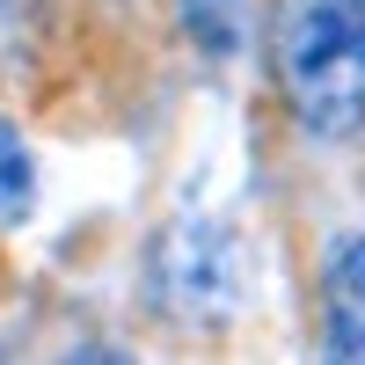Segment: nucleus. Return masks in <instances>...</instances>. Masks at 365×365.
I'll return each instance as SVG.
<instances>
[{
  "mask_svg": "<svg viewBox=\"0 0 365 365\" xmlns=\"http://www.w3.org/2000/svg\"><path fill=\"white\" fill-rule=\"evenodd\" d=\"M270 58L292 117L314 139L365 132V0H278Z\"/></svg>",
  "mask_w": 365,
  "mask_h": 365,
  "instance_id": "1",
  "label": "nucleus"
},
{
  "mask_svg": "<svg viewBox=\"0 0 365 365\" xmlns=\"http://www.w3.org/2000/svg\"><path fill=\"white\" fill-rule=\"evenodd\" d=\"M322 351L365 365V234H344L322 270Z\"/></svg>",
  "mask_w": 365,
  "mask_h": 365,
  "instance_id": "2",
  "label": "nucleus"
},
{
  "mask_svg": "<svg viewBox=\"0 0 365 365\" xmlns=\"http://www.w3.org/2000/svg\"><path fill=\"white\" fill-rule=\"evenodd\" d=\"M182 15H190V37L212 58H227L241 44V0H182Z\"/></svg>",
  "mask_w": 365,
  "mask_h": 365,
  "instance_id": "3",
  "label": "nucleus"
},
{
  "mask_svg": "<svg viewBox=\"0 0 365 365\" xmlns=\"http://www.w3.org/2000/svg\"><path fill=\"white\" fill-rule=\"evenodd\" d=\"M29 197H37V168H29L22 139L0 125V220H22V212H29Z\"/></svg>",
  "mask_w": 365,
  "mask_h": 365,
  "instance_id": "4",
  "label": "nucleus"
}]
</instances>
